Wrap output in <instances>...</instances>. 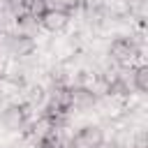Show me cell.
Listing matches in <instances>:
<instances>
[{"instance_id": "obj_2", "label": "cell", "mask_w": 148, "mask_h": 148, "mask_svg": "<svg viewBox=\"0 0 148 148\" xmlns=\"http://www.w3.org/2000/svg\"><path fill=\"white\" fill-rule=\"evenodd\" d=\"M32 106L28 102H9L2 106L0 111V125L2 130L18 134V132H28L30 123H32Z\"/></svg>"}, {"instance_id": "obj_3", "label": "cell", "mask_w": 148, "mask_h": 148, "mask_svg": "<svg viewBox=\"0 0 148 148\" xmlns=\"http://www.w3.org/2000/svg\"><path fill=\"white\" fill-rule=\"evenodd\" d=\"M0 49L5 51L7 58L12 60H25L30 56H35L37 51V39L16 30H9L5 35H0Z\"/></svg>"}, {"instance_id": "obj_4", "label": "cell", "mask_w": 148, "mask_h": 148, "mask_svg": "<svg viewBox=\"0 0 148 148\" xmlns=\"http://www.w3.org/2000/svg\"><path fill=\"white\" fill-rule=\"evenodd\" d=\"M72 18H74V12L67 9L65 5L56 2V0H53V2L37 16V21H39V30L51 32V35H60V32H65V30L69 28Z\"/></svg>"}, {"instance_id": "obj_7", "label": "cell", "mask_w": 148, "mask_h": 148, "mask_svg": "<svg viewBox=\"0 0 148 148\" xmlns=\"http://www.w3.org/2000/svg\"><path fill=\"white\" fill-rule=\"evenodd\" d=\"M127 81H130V88L136 95H146L148 92V65L143 60L136 62V65H132L127 69Z\"/></svg>"}, {"instance_id": "obj_5", "label": "cell", "mask_w": 148, "mask_h": 148, "mask_svg": "<svg viewBox=\"0 0 148 148\" xmlns=\"http://www.w3.org/2000/svg\"><path fill=\"white\" fill-rule=\"evenodd\" d=\"M104 141H106V132L97 123H86L74 134H69V146L72 148H102Z\"/></svg>"}, {"instance_id": "obj_8", "label": "cell", "mask_w": 148, "mask_h": 148, "mask_svg": "<svg viewBox=\"0 0 148 148\" xmlns=\"http://www.w3.org/2000/svg\"><path fill=\"white\" fill-rule=\"evenodd\" d=\"M130 148H148V141H146V132H143V130H139V132L132 136Z\"/></svg>"}, {"instance_id": "obj_1", "label": "cell", "mask_w": 148, "mask_h": 148, "mask_svg": "<svg viewBox=\"0 0 148 148\" xmlns=\"http://www.w3.org/2000/svg\"><path fill=\"white\" fill-rule=\"evenodd\" d=\"M109 62L116 67H132L143 58V42L134 35H118L106 46Z\"/></svg>"}, {"instance_id": "obj_6", "label": "cell", "mask_w": 148, "mask_h": 148, "mask_svg": "<svg viewBox=\"0 0 148 148\" xmlns=\"http://www.w3.org/2000/svg\"><path fill=\"white\" fill-rule=\"evenodd\" d=\"M99 104V95L88 86V83H72V113H88Z\"/></svg>"}, {"instance_id": "obj_9", "label": "cell", "mask_w": 148, "mask_h": 148, "mask_svg": "<svg viewBox=\"0 0 148 148\" xmlns=\"http://www.w3.org/2000/svg\"><path fill=\"white\" fill-rule=\"evenodd\" d=\"M102 148H130V143L127 146H123V143H118V141H104V146Z\"/></svg>"}]
</instances>
